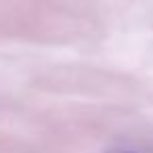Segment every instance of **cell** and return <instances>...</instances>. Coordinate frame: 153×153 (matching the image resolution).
<instances>
[{"label": "cell", "instance_id": "1", "mask_svg": "<svg viewBox=\"0 0 153 153\" xmlns=\"http://www.w3.org/2000/svg\"><path fill=\"white\" fill-rule=\"evenodd\" d=\"M111 153H138V151H111Z\"/></svg>", "mask_w": 153, "mask_h": 153}]
</instances>
